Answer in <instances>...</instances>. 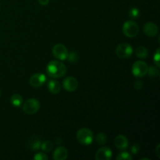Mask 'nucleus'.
<instances>
[{
  "label": "nucleus",
  "instance_id": "9d476101",
  "mask_svg": "<svg viewBox=\"0 0 160 160\" xmlns=\"http://www.w3.org/2000/svg\"><path fill=\"white\" fill-rule=\"evenodd\" d=\"M112 156V152L108 147L100 148L95 153V159L96 160H109Z\"/></svg>",
  "mask_w": 160,
  "mask_h": 160
},
{
  "label": "nucleus",
  "instance_id": "4be33fe9",
  "mask_svg": "<svg viewBox=\"0 0 160 160\" xmlns=\"http://www.w3.org/2000/svg\"><path fill=\"white\" fill-rule=\"evenodd\" d=\"M153 61H154V63L156 65V67H160V49L157 48V50L155 52L154 56H153Z\"/></svg>",
  "mask_w": 160,
  "mask_h": 160
},
{
  "label": "nucleus",
  "instance_id": "6e6552de",
  "mask_svg": "<svg viewBox=\"0 0 160 160\" xmlns=\"http://www.w3.org/2000/svg\"><path fill=\"white\" fill-rule=\"evenodd\" d=\"M46 82V76L43 73H34L30 78L29 84L33 88L42 87Z\"/></svg>",
  "mask_w": 160,
  "mask_h": 160
},
{
  "label": "nucleus",
  "instance_id": "dca6fc26",
  "mask_svg": "<svg viewBox=\"0 0 160 160\" xmlns=\"http://www.w3.org/2000/svg\"><path fill=\"white\" fill-rule=\"evenodd\" d=\"M11 104L14 106V107H20L23 104V97L19 94H14L11 96L10 98Z\"/></svg>",
  "mask_w": 160,
  "mask_h": 160
},
{
  "label": "nucleus",
  "instance_id": "f257e3e1",
  "mask_svg": "<svg viewBox=\"0 0 160 160\" xmlns=\"http://www.w3.org/2000/svg\"><path fill=\"white\" fill-rule=\"evenodd\" d=\"M67 67L59 60H52L46 67V73L52 78H60L65 76Z\"/></svg>",
  "mask_w": 160,
  "mask_h": 160
},
{
  "label": "nucleus",
  "instance_id": "5701e85b",
  "mask_svg": "<svg viewBox=\"0 0 160 160\" xmlns=\"http://www.w3.org/2000/svg\"><path fill=\"white\" fill-rule=\"evenodd\" d=\"M41 145H42V142L39 139L35 138L31 142V149L32 150H38L41 148Z\"/></svg>",
  "mask_w": 160,
  "mask_h": 160
},
{
  "label": "nucleus",
  "instance_id": "cd10ccee",
  "mask_svg": "<svg viewBox=\"0 0 160 160\" xmlns=\"http://www.w3.org/2000/svg\"><path fill=\"white\" fill-rule=\"evenodd\" d=\"M49 2V0H38V3L42 6H47Z\"/></svg>",
  "mask_w": 160,
  "mask_h": 160
},
{
  "label": "nucleus",
  "instance_id": "a878e982",
  "mask_svg": "<svg viewBox=\"0 0 160 160\" xmlns=\"http://www.w3.org/2000/svg\"><path fill=\"white\" fill-rule=\"evenodd\" d=\"M131 152L133 154H137L139 151H140V146L138 145H134L131 147Z\"/></svg>",
  "mask_w": 160,
  "mask_h": 160
},
{
  "label": "nucleus",
  "instance_id": "ddd939ff",
  "mask_svg": "<svg viewBox=\"0 0 160 160\" xmlns=\"http://www.w3.org/2000/svg\"><path fill=\"white\" fill-rule=\"evenodd\" d=\"M68 156V152L64 147H57L54 150L52 154V158L55 160H65Z\"/></svg>",
  "mask_w": 160,
  "mask_h": 160
},
{
  "label": "nucleus",
  "instance_id": "a211bd4d",
  "mask_svg": "<svg viewBox=\"0 0 160 160\" xmlns=\"http://www.w3.org/2000/svg\"><path fill=\"white\" fill-rule=\"evenodd\" d=\"M95 140H96L97 144H98V145H104L107 142V136L105 133L101 132L97 134Z\"/></svg>",
  "mask_w": 160,
  "mask_h": 160
},
{
  "label": "nucleus",
  "instance_id": "412c9836",
  "mask_svg": "<svg viewBox=\"0 0 160 160\" xmlns=\"http://www.w3.org/2000/svg\"><path fill=\"white\" fill-rule=\"evenodd\" d=\"M128 13H129V16H130V17H131V18L137 19V18H138V17L140 16L141 12H140V10H139L138 8L133 7V8H131V9H130L129 12H128Z\"/></svg>",
  "mask_w": 160,
  "mask_h": 160
},
{
  "label": "nucleus",
  "instance_id": "9b49d317",
  "mask_svg": "<svg viewBox=\"0 0 160 160\" xmlns=\"http://www.w3.org/2000/svg\"><path fill=\"white\" fill-rule=\"evenodd\" d=\"M143 31L145 35H147L148 37H155L156 35H157L158 32H159V28L156 23H152V22H148L144 25Z\"/></svg>",
  "mask_w": 160,
  "mask_h": 160
},
{
  "label": "nucleus",
  "instance_id": "aec40b11",
  "mask_svg": "<svg viewBox=\"0 0 160 160\" xmlns=\"http://www.w3.org/2000/svg\"><path fill=\"white\" fill-rule=\"evenodd\" d=\"M117 160H131L132 159V156L128 152H121L118 154L117 156Z\"/></svg>",
  "mask_w": 160,
  "mask_h": 160
},
{
  "label": "nucleus",
  "instance_id": "bb28decb",
  "mask_svg": "<svg viewBox=\"0 0 160 160\" xmlns=\"http://www.w3.org/2000/svg\"><path fill=\"white\" fill-rule=\"evenodd\" d=\"M143 87V82L141 81H136L134 82V88L137 89H141Z\"/></svg>",
  "mask_w": 160,
  "mask_h": 160
},
{
  "label": "nucleus",
  "instance_id": "f8f14e48",
  "mask_svg": "<svg viewBox=\"0 0 160 160\" xmlns=\"http://www.w3.org/2000/svg\"><path fill=\"white\" fill-rule=\"evenodd\" d=\"M114 145L118 149L124 150L128 148L129 142L126 136L123 135V134H119L114 139Z\"/></svg>",
  "mask_w": 160,
  "mask_h": 160
},
{
  "label": "nucleus",
  "instance_id": "1a4fd4ad",
  "mask_svg": "<svg viewBox=\"0 0 160 160\" xmlns=\"http://www.w3.org/2000/svg\"><path fill=\"white\" fill-rule=\"evenodd\" d=\"M62 87L69 92H75L78 88V80L73 77H67L62 81Z\"/></svg>",
  "mask_w": 160,
  "mask_h": 160
},
{
  "label": "nucleus",
  "instance_id": "393cba45",
  "mask_svg": "<svg viewBox=\"0 0 160 160\" xmlns=\"http://www.w3.org/2000/svg\"><path fill=\"white\" fill-rule=\"evenodd\" d=\"M67 59H69L70 62H75L78 59V56L75 52H71L70 53H69L68 56H67Z\"/></svg>",
  "mask_w": 160,
  "mask_h": 160
},
{
  "label": "nucleus",
  "instance_id": "0eeeda50",
  "mask_svg": "<svg viewBox=\"0 0 160 160\" xmlns=\"http://www.w3.org/2000/svg\"><path fill=\"white\" fill-rule=\"evenodd\" d=\"M52 55L59 60H65L68 56V50L67 47L62 44H56L52 49Z\"/></svg>",
  "mask_w": 160,
  "mask_h": 160
},
{
  "label": "nucleus",
  "instance_id": "f3484780",
  "mask_svg": "<svg viewBox=\"0 0 160 160\" xmlns=\"http://www.w3.org/2000/svg\"><path fill=\"white\" fill-rule=\"evenodd\" d=\"M40 148H42V151L45 152H49L53 148V144L50 141H44L43 142H42Z\"/></svg>",
  "mask_w": 160,
  "mask_h": 160
},
{
  "label": "nucleus",
  "instance_id": "39448f33",
  "mask_svg": "<svg viewBox=\"0 0 160 160\" xmlns=\"http://www.w3.org/2000/svg\"><path fill=\"white\" fill-rule=\"evenodd\" d=\"M148 66L142 60L136 61L132 66V73L136 78H142L148 73Z\"/></svg>",
  "mask_w": 160,
  "mask_h": 160
},
{
  "label": "nucleus",
  "instance_id": "7ed1b4c3",
  "mask_svg": "<svg viewBox=\"0 0 160 160\" xmlns=\"http://www.w3.org/2000/svg\"><path fill=\"white\" fill-rule=\"evenodd\" d=\"M123 33L128 38L136 37L139 33L138 25L133 20H127L123 25Z\"/></svg>",
  "mask_w": 160,
  "mask_h": 160
},
{
  "label": "nucleus",
  "instance_id": "4468645a",
  "mask_svg": "<svg viewBox=\"0 0 160 160\" xmlns=\"http://www.w3.org/2000/svg\"><path fill=\"white\" fill-rule=\"evenodd\" d=\"M48 89L52 94H58L61 90L60 84L56 80H49L48 81Z\"/></svg>",
  "mask_w": 160,
  "mask_h": 160
},
{
  "label": "nucleus",
  "instance_id": "20e7f679",
  "mask_svg": "<svg viewBox=\"0 0 160 160\" xmlns=\"http://www.w3.org/2000/svg\"><path fill=\"white\" fill-rule=\"evenodd\" d=\"M40 102L35 98H29L23 104V111L26 114L32 115L40 109Z\"/></svg>",
  "mask_w": 160,
  "mask_h": 160
},
{
  "label": "nucleus",
  "instance_id": "6ab92c4d",
  "mask_svg": "<svg viewBox=\"0 0 160 160\" xmlns=\"http://www.w3.org/2000/svg\"><path fill=\"white\" fill-rule=\"evenodd\" d=\"M159 67H152V66L148 67V73H147V74L149 75L150 78H156L157 76H159Z\"/></svg>",
  "mask_w": 160,
  "mask_h": 160
},
{
  "label": "nucleus",
  "instance_id": "2eb2a0df",
  "mask_svg": "<svg viewBox=\"0 0 160 160\" xmlns=\"http://www.w3.org/2000/svg\"><path fill=\"white\" fill-rule=\"evenodd\" d=\"M135 55L137 57L145 59L148 56V50L145 46H138L135 49Z\"/></svg>",
  "mask_w": 160,
  "mask_h": 160
},
{
  "label": "nucleus",
  "instance_id": "423d86ee",
  "mask_svg": "<svg viewBox=\"0 0 160 160\" xmlns=\"http://www.w3.org/2000/svg\"><path fill=\"white\" fill-rule=\"evenodd\" d=\"M132 46L128 43H121L116 48V54L120 59H128L133 54Z\"/></svg>",
  "mask_w": 160,
  "mask_h": 160
},
{
  "label": "nucleus",
  "instance_id": "f03ea898",
  "mask_svg": "<svg viewBox=\"0 0 160 160\" xmlns=\"http://www.w3.org/2000/svg\"><path fill=\"white\" fill-rule=\"evenodd\" d=\"M77 140L80 144L84 145H89L93 142V132L89 128H83L78 130L77 132Z\"/></svg>",
  "mask_w": 160,
  "mask_h": 160
},
{
  "label": "nucleus",
  "instance_id": "c85d7f7f",
  "mask_svg": "<svg viewBox=\"0 0 160 160\" xmlns=\"http://www.w3.org/2000/svg\"><path fill=\"white\" fill-rule=\"evenodd\" d=\"M0 95H1V92H0Z\"/></svg>",
  "mask_w": 160,
  "mask_h": 160
},
{
  "label": "nucleus",
  "instance_id": "b1692460",
  "mask_svg": "<svg viewBox=\"0 0 160 160\" xmlns=\"http://www.w3.org/2000/svg\"><path fill=\"white\" fill-rule=\"evenodd\" d=\"M34 160H48V157L45 153L44 152H38L34 155Z\"/></svg>",
  "mask_w": 160,
  "mask_h": 160
}]
</instances>
